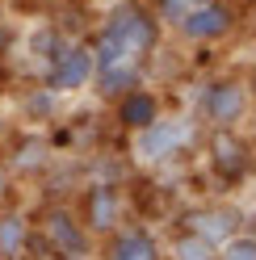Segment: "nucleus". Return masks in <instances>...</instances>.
I'll use <instances>...</instances> for the list:
<instances>
[{
  "label": "nucleus",
  "instance_id": "f257e3e1",
  "mask_svg": "<svg viewBox=\"0 0 256 260\" xmlns=\"http://www.w3.org/2000/svg\"><path fill=\"white\" fill-rule=\"evenodd\" d=\"M101 34L114 38L126 59H143V55H151L159 46V17L143 5V0H118V5H109V13H105Z\"/></svg>",
  "mask_w": 256,
  "mask_h": 260
},
{
  "label": "nucleus",
  "instance_id": "f03ea898",
  "mask_svg": "<svg viewBox=\"0 0 256 260\" xmlns=\"http://www.w3.org/2000/svg\"><path fill=\"white\" fill-rule=\"evenodd\" d=\"M189 139H194V122L189 118H155L151 126L135 130V155L147 159V164H164Z\"/></svg>",
  "mask_w": 256,
  "mask_h": 260
},
{
  "label": "nucleus",
  "instance_id": "7ed1b4c3",
  "mask_svg": "<svg viewBox=\"0 0 256 260\" xmlns=\"http://www.w3.org/2000/svg\"><path fill=\"white\" fill-rule=\"evenodd\" d=\"M177 29H181V38L198 42V46H210V42L231 38L235 13L222 5V0H198V5H189L181 17H177Z\"/></svg>",
  "mask_w": 256,
  "mask_h": 260
},
{
  "label": "nucleus",
  "instance_id": "20e7f679",
  "mask_svg": "<svg viewBox=\"0 0 256 260\" xmlns=\"http://www.w3.org/2000/svg\"><path fill=\"white\" fill-rule=\"evenodd\" d=\"M206 155H210V168L218 172V181H244L252 168V151L248 143L235 135V126H210V139H206Z\"/></svg>",
  "mask_w": 256,
  "mask_h": 260
},
{
  "label": "nucleus",
  "instance_id": "39448f33",
  "mask_svg": "<svg viewBox=\"0 0 256 260\" xmlns=\"http://www.w3.org/2000/svg\"><path fill=\"white\" fill-rule=\"evenodd\" d=\"M248 105L252 101H248L244 80H214V84H206L202 101H198V113H202V122H210V126H235V122H244Z\"/></svg>",
  "mask_w": 256,
  "mask_h": 260
},
{
  "label": "nucleus",
  "instance_id": "423d86ee",
  "mask_svg": "<svg viewBox=\"0 0 256 260\" xmlns=\"http://www.w3.org/2000/svg\"><path fill=\"white\" fill-rule=\"evenodd\" d=\"M88 80H92V51H88V42H68L42 72V84L51 92H76V88H84Z\"/></svg>",
  "mask_w": 256,
  "mask_h": 260
},
{
  "label": "nucleus",
  "instance_id": "0eeeda50",
  "mask_svg": "<svg viewBox=\"0 0 256 260\" xmlns=\"http://www.w3.org/2000/svg\"><path fill=\"white\" fill-rule=\"evenodd\" d=\"M42 235H46V248L63 260L88 256V231H84V222L72 218V210H51L42 222Z\"/></svg>",
  "mask_w": 256,
  "mask_h": 260
},
{
  "label": "nucleus",
  "instance_id": "6e6552de",
  "mask_svg": "<svg viewBox=\"0 0 256 260\" xmlns=\"http://www.w3.org/2000/svg\"><path fill=\"white\" fill-rule=\"evenodd\" d=\"M118 222H122V198H118V189L114 185H88L84 189V231L88 235H109V231H118Z\"/></svg>",
  "mask_w": 256,
  "mask_h": 260
},
{
  "label": "nucleus",
  "instance_id": "1a4fd4ad",
  "mask_svg": "<svg viewBox=\"0 0 256 260\" xmlns=\"http://www.w3.org/2000/svg\"><path fill=\"white\" fill-rule=\"evenodd\" d=\"M235 222H239V210L231 206H202L194 214H185V231H198L210 243H227L235 235Z\"/></svg>",
  "mask_w": 256,
  "mask_h": 260
},
{
  "label": "nucleus",
  "instance_id": "9d476101",
  "mask_svg": "<svg viewBox=\"0 0 256 260\" xmlns=\"http://www.w3.org/2000/svg\"><path fill=\"white\" fill-rule=\"evenodd\" d=\"M105 260H159V248L143 226H122V231H109Z\"/></svg>",
  "mask_w": 256,
  "mask_h": 260
},
{
  "label": "nucleus",
  "instance_id": "9b49d317",
  "mask_svg": "<svg viewBox=\"0 0 256 260\" xmlns=\"http://www.w3.org/2000/svg\"><path fill=\"white\" fill-rule=\"evenodd\" d=\"M155 118H159V96L147 92L143 84H135L131 92L118 96V122L126 130H143V126H151Z\"/></svg>",
  "mask_w": 256,
  "mask_h": 260
},
{
  "label": "nucleus",
  "instance_id": "f8f14e48",
  "mask_svg": "<svg viewBox=\"0 0 256 260\" xmlns=\"http://www.w3.org/2000/svg\"><path fill=\"white\" fill-rule=\"evenodd\" d=\"M88 84H97L101 96L118 101L122 92H131V88L139 84V59H122V63H109V68H97Z\"/></svg>",
  "mask_w": 256,
  "mask_h": 260
},
{
  "label": "nucleus",
  "instance_id": "ddd939ff",
  "mask_svg": "<svg viewBox=\"0 0 256 260\" xmlns=\"http://www.w3.org/2000/svg\"><path fill=\"white\" fill-rule=\"evenodd\" d=\"M29 243V222L21 214H0V260H17Z\"/></svg>",
  "mask_w": 256,
  "mask_h": 260
},
{
  "label": "nucleus",
  "instance_id": "4468645a",
  "mask_svg": "<svg viewBox=\"0 0 256 260\" xmlns=\"http://www.w3.org/2000/svg\"><path fill=\"white\" fill-rule=\"evenodd\" d=\"M218 243H210L198 231H181L177 243H172V260H218Z\"/></svg>",
  "mask_w": 256,
  "mask_h": 260
},
{
  "label": "nucleus",
  "instance_id": "2eb2a0df",
  "mask_svg": "<svg viewBox=\"0 0 256 260\" xmlns=\"http://www.w3.org/2000/svg\"><path fill=\"white\" fill-rule=\"evenodd\" d=\"M63 46H68V38H63L55 25H42L38 34L29 38V51H34V59H42V68H46V63H51V59L63 51Z\"/></svg>",
  "mask_w": 256,
  "mask_h": 260
},
{
  "label": "nucleus",
  "instance_id": "dca6fc26",
  "mask_svg": "<svg viewBox=\"0 0 256 260\" xmlns=\"http://www.w3.org/2000/svg\"><path fill=\"white\" fill-rule=\"evenodd\" d=\"M42 159H46V143L42 139H25L17 147V155H13V168L29 172V168H42Z\"/></svg>",
  "mask_w": 256,
  "mask_h": 260
},
{
  "label": "nucleus",
  "instance_id": "f3484780",
  "mask_svg": "<svg viewBox=\"0 0 256 260\" xmlns=\"http://www.w3.org/2000/svg\"><path fill=\"white\" fill-rule=\"evenodd\" d=\"M218 260H256V235H231L222 243Z\"/></svg>",
  "mask_w": 256,
  "mask_h": 260
},
{
  "label": "nucleus",
  "instance_id": "a211bd4d",
  "mask_svg": "<svg viewBox=\"0 0 256 260\" xmlns=\"http://www.w3.org/2000/svg\"><path fill=\"white\" fill-rule=\"evenodd\" d=\"M55 101H59V92H51V88H38V92H29L25 96V113H29V118H51V113H55Z\"/></svg>",
  "mask_w": 256,
  "mask_h": 260
},
{
  "label": "nucleus",
  "instance_id": "6ab92c4d",
  "mask_svg": "<svg viewBox=\"0 0 256 260\" xmlns=\"http://www.w3.org/2000/svg\"><path fill=\"white\" fill-rule=\"evenodd\" d=\"M189 5H198V0H147V9L155 13L159 21H177Z\"/></svg>",
  "mask_w": 256,
  "mask_h": 260
},
{
  "label": "nucleus",
  "instance_id": "aec40b11",
  "mask_svg": "<svg viewBox=\"0 0 256 260\" xmlns=\"http://www.w3.org/2000/svg\"><path fill=\"white\" fill-rule=\"evenodd\" d=\"M5 185H9V168L0 164V193H5Z\"/></svg>",
  "mask_w": 256,
  "mask_h": 260
},
{
  "label": "nucleus",
  "instance_id": "412c9836",
  "mask_svg": "<svg viewBox=\"0 0 256 260\" xmlns=\"http://www.w3.org/2000/svg\"><path fill=\"white\" fill-rule=\"evenodd\" d=\"M252 34H256V5H252Z\"/></svg>",
  "mask_w": 256,
  "mask_h": 260
},
{
  "label": "nucleus",
  "instance_id": "4be33fe9",
  "mask_svg": "<svg viewBox=\"0 0 256 260\" xmlns=\"http://www.w3.org/2000/svg\"><path fill=\"white\" fill-rule=\"evenodd\" d=\"M42 260H63V256H42Z\"/></svg>",
  "mask_w": 256,
  "mask_h": 260
}]
</instances>
